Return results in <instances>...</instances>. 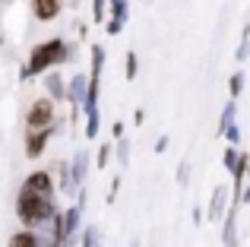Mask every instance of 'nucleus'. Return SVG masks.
<instances>
[{
    "label": "nucleus",
    "instance_id": "nucleus-1",
    "mask_svg": "<svg viewBox=\"0 0 250 247\" xmlns=\"http://www.w3.org/2000/svg\"><path fill=\"white\" fill-rule=\"evenodd\" d=\"M70 57H73V44H70V41H63V38L42 41V44L32 48V54H29V61L22 63L19 76H22V80H35V76H42V73L57 70L61 63H67Z\"/></svg>",
    "mask_w": 250,
    "mask_h": 247
},
{
    "label": "nucleus",
    "instance_id": "nucleus-2",
    "mask_svg": "<svg viewBox=\"0 0 250 247\" xmlns=\"http://www.w3.org/2000/svg\"><path fill=\"white\" fill-rule=\"evenodd\" d=\"M57 206H54V197H44V193H35L32 187H19L16 193V219L22 222V228H38V225L51 222L57 216Z\"/></svg>",
    "mask_w": 250,
    "mask_h": 247
},
{
    "label": "nucleus",
    "instance_id": "nucleus-3",
    "mask_svg": "<svg viewBox=\"0 0 250 247\" xmlns=\"http://www.w3.org/2000/svg\"><path fill=\"white\" fill-rule=\"evenodd\" d=\"M57 118H54V102L44 95V99H35L32 108L25 111V130H48L54 127Z\"/></svg>",
    "mask_w": 250,
    "mask_h": 247
},
{
    "label": "nucleus",
    "instance_id": "nucleus-4",
    "mask_svg": "<svg viewBox=\"0 0 250 247\" xmlns=\"http://www.w3.org/2000/svg\"><path fill=\"white\" fill-rule=\"evenodd\" d=\"M83 209H85V190H80V200L63 209V241H67V247H73L83 235Z\"/></svg>",
    "mask_w": 250,
    "mask_h": 247
},
{
    "label": "nucleus",
    "instance_id": "nucleus-5",
    "mask_svg": "<svg viewBox=\"0 0 250 247\" xmlns=\"http://www.w3.org/2000/svg\"><path fill=\"white\" fill-rule=\"evenodd\" d=\"M57 127H61V121L48 130H25V155H29V159H42V152L48 149V143H51V136H54Z\"/></svg>",
    "mask_w": 250,
    "mask_h": 247
},
{
    "label": "nucleus",
    "instance_id": "nucleus-6",
    "mask_svg": "<svg viewBox=\"0 0 250 247\" xmlns=\"http://www.w3.org/2000/svg\"><path fill=\"white\" fill-rule=\"evenodd\" d=\"M238 209L241 200H231L225 219H222V247H238Z\"/></svg>",
    "mask_w": 250,
    "mask_h": 247
},
{
    "label": "nucleus",
    "instance_id": "nucleus-7",
    "mask_svg": "<svg viewBox=\"0 0 250 247\" xmlns=\"http://www.w3.org/2000/svg\"><path fill=\"white\" fill-rule=\"evenodd\" d=\"M85 99H89V73H76L73 80L67 82V102L73 108H85Z\"/></svg>",
    "mask_w": 250,
    "mask_h": 247
},
{
    "label": "nucleus",
    "instance_id": "nucleus-8",
    "mask_svg": "<svg viewBox=\"0 0 250 247\" xmlns=\"http://www.w3.org/2000/svg\"><path fill=\"white\" fill-rule=\"evenodd\" d=\"M228 184H219L212 190V203H209V219H212V222H222V219H225V212H228Z\"/></svg>",
    "mask_w": 250,
    "mask_h": 247
},
{
    "label": "nucleus",
    "instance_id": "nucleus-9",
    "mask_svg": "<svg viewBox=\"0 0 250 247\" xmlns=\"http://www.w3.org/2000/svg\"><path fill=\"white\" fill-rule=\"evenodd\" d=\"M63 10V0H32V13H35L38 22H51L57 19Z\"/></svg>",
    "mask_w": 250,
    "mask_h": 247
},
{
    "label": "nucleus",
    "instance_id": "nucleus-10",
    "mask_svg": "<svg viewBox=\"0 0 250 247\" xmlns=\"http://www.w3.org/2000/svg\"><path fill=\"white\" fill-rule=\"evenodd\" d=\"M67 82L70 80H63L57 70H51V73L44 76V89H48V99L54 102V105L57 102H67Z\"/></svg>",
    "mask_w": 250,
    "mask_h": 247
},
{
    "label": "nucleus",
    "instance_id": "nucleus-11",
    "mask_svg": "<svg viewBox=\"0 0 250 247\" xmlns=\"http://www.w3.org/2000/svg\"><path fill=\"white\" fill-rule=\"evenodd\" d=\"M6 247H51V238L44 241V238L35 235V231L19 228V231H13V235H10V244H6Z\"/></svg>",
    "mask_w": 250,
    "mask_h": 247
},
{
    "label": "nucleus",
    "instance_id": "nucleus-12",
    "mask_svg": "<svg viewBox=\"0 0 250 247\" xmlns=\"http://www.w3.org/2000/svg\"><path fill=\"white\" fill-rule=\"evenodd\" d=\"M70 171H73V187L83 190L85 178H89V152H76L73 162H70Z\"/></svg>",
    "mask_w": 250,
    "mask_h": 247
},
{
    "label": "nucleus",
    "instance_id": "nucleus-13",
    "mask_svg": "<svg viewBox=\"0 0 250 247\" xmlns=\"http://www.w3.org/2000/svg\"><path fill=\"white\" fill-rule=\"evenodd\" d=\"M234 124H238V102H228L222 108V118H219V136H225V130L234 127Z\"/></svg>",
    "mask_w": 250,
    "mask_h": 247
},
{
    "label": "nucleus",
    "instance_id": "nucleus-14",
    "mask_svg": "<svg viewBox=\"0 0 250 247\" xmlns=\"http://www.w3.org/2000/svg\"><path fill=\"white\" fill-rule=\"evenodd\" d=\"M108 19H117V22H127V19H130V6H127V0H111Z\"/></svg>",
    "mask_w": 250,
    "mask_h": 247
},
{
    "label": "nucleus",
    "instance_id": "nucleus-15",
    "mask_svg": "<svg viewBox=\"0 0 250 247\" xmlns=\"http://www.w3.org/2000/svg\"><path fill=\"white\" fill-rule=\"evenodd\" d=\"M234 57H238V61H247L250 57V22H244V29H241V44H238V51H234Z\"/></svg>",
    "mask_w": 250,
    "mask_h": 247
},
{
    "label": "nucleus",
    "instance_id": "nucleus-16",
    "mask_svg": "<svg viewBox=\"0 0 250 247\" xmlns=\"http://www.w3.org/2000/svg\"><path fill=\"white\" fill-rule=\"evenodd\" d=\"M80 247H102L95 225H85V228H83V235H80Z\"/></svg>",
    "mask_w": 250,
    "mask_h": 247
},
{
    "label": "nucleus",
    "instance_id": "nucleus-17",
    "mask_svg": "<svg viewBox=\"0 0 250 247\" xmlns=\"http://www.w3.org/2000/svg\"><path fill=\"white\" fill-rule=\"evenodd\" d=\"M108 10H111V0H92V19L95 22H108Z\"/></svg>",
    "mask_w": 250,
    "mask_h": 247
},
{
    "label": "nucleus",
    "instance_id": "nucleus-18",
    "mask_svg": "<svg viewBox=\"0 0 250 247\" xmlns=\"http://www.w3.org/2000/svg\"><path fill=\"white\" fill-rule=\"evenodd\" d=\"M124 73H127V80H136V73H140V57H136V51H127V61H124Z\"/></svg>",
    "mask_w": 250,
    "mask_h": 247
},
{
    "label": "nucleus",
    "instance_id": "nucleus-19",
    "mask_svg": "<svg viewBox=\"0 0 250 247\" xmlns=\"http://www.w3.org/2000/svg\"><path fill=\"white\" fill-rule=\"evenodd\" d=\"M228 92H231V102L244 92V73H241V70H238V73H231V80H228Z\"/></svg>",
    "mask_w": 250,
    "mask_h": 247
},
{
    "label": "nucleus",
    "instance_id": "nucleus-20",
    "mask_svg": "<svg viewBox=\"0 0 250 247\" xmlns=\"http://www.w3.org/2000/svg\"><path fill=\"white\" fill-rule=\"evenodd\" d=\"M238 159H241V152H238V146H228L225 149V155H222V165L228 168V171L234 174V168H238Z\"/></svg>",
    "mask_w": 250,
    "mask_h": 247
},
{
    "label": "nucleus",
    "instance_id": "nucleus-21",
    "mask_svg": "<svg viewBox=\"0 0 250 247\" xmlns=\"http://www.w3.org/2000/svg\"><path fill=\"white\" fill-rule=\"evenodd\" d=\"M85 136L89 140L98 136V111H85Z\"/></svg>",
    "mask_w": 250,
    "mask_h": 247
},
{
    "label": "nucleus",
    "instance_id": "nucleus-22",
    "mask_svg": "<svg viewBox=\"0 0 250 247\" xmlns=\"http://www.w3.org/2000/svg\"><path fill=\"white\" fill-rule=\"evenodd\" d=\"M114 152H117V162L127 168V162H130V140H127V136H124V140H117V149H114Z\"/></svg>",
    "mask_w": 250,
    "mask_h": 247
},
{
    "label": "nucleus",
    "instance_id": "nucleus-23",
    "mask_svg": "<svg viewBox=\"0 0 250 247\" xmlns=\"http://www.w3.org/2000/svg\"><path fill=\"white\" fill-rule=\"evenodd\" d=\"M187 181H190V162L184 159V162H181V168H177V184L187 187Z\"/></svg>",
    "mask_w": 250,
    "mask_h": 247
},
{
    "label": "nucleus",
    "instance_id": "nucleus-24",
    "mask_svg": "<svg viewBox=\"0 0 250 247\" xmlns=\"http://www.w3.org/2000/svg\"><path fill=\"white\" fill-rule=\"evenodd\" d=\"M108 162H111V146H108V143H104V146L98 149V155H95V165H98V168H104V165H108Z\"/></svg>",
    "mask_w": 250,
    "mask_h": 247
},
{
    "label": "nucleus",
    "instance_id": "nucleus-25",
    "mask_svg": "<svg viewBox=\"0 0 250 247\" xmlns=\"http://www.w3.org/2000/svg\"><path fill=\"white\" fill-rule=\"evenodd\" d=\"M225 140H228V146H238V140H241V127H238V124L225 130Z\"/></svg>",
    "mask_w": 250,
    "mask_h": 247
},
{
    "label": "nucleus",
    "instance_id": "nucleus-26",
    "mask_svg": "<svg viewBox=\"0 0 250 247\" xmlns=\"http://www.w3.org/2000/svg\"><path fill=\"white\" fill-rule=\"evenodd\" d=\"M104 29H108V35H121L124 22H117V19H108V22H104Z\"/></svg>",
    "mask_w": 250,
    "mask_h": 247
},
{
    "label": "nucleus",
    "instance_id": "nucleus-27",
    "mask_svg": "<svg viewBox=\"0 0 250 247\" xmlns=\"http://www.w3.org/2000/svg\"><path fill=\"white\" fill-rule=\"evenodd\" d=\"M117 190H121V178H114V181H111V190H108V203H114Z\"/></svg>",
    "mask_w": 250,
    "mask_h": 247
},
{
    "label": "nucleus",
    "instance_id": "nucleus-28",
    "mask_svg": "<svg viewBox=\"0 0 250 247\" xmlns=\"http://www.w3.org/2000/svg\"><path fill=\"white\" fill-rule=\"evenodd\" d=\"M241 206H250V184H244V190H241Z\"/></svg>",
    "mask_w": 250,
    "mask_h": 247
},
{
    "label": "nucleus",
    "instance_id": "nucleus-29",
    "mask_svg": "<svg viewBox=\"0 0 250 247\" xmlns=\"http://www.w3.org/2000/svg\"><path fill=\"white\" fill-rule=\"evenodd\" d=\"M111 133H114V140H124V124H121V121H117V124H114V127H111Z\"/></svg>",
    "mask_w": 250,
    "mask_h": 247
},
{
    "label": "nucleus",
    "instance_id": "nucleus-30",
    "mask_svg": "<svg viewBox=\"0 0 250 247\" xmlns=\"http://www.w3.org/2000/svg\"><path fill=\"white\" fill-rule=\"evenodd\" d=\"M168 149V136H159V143H155V152H165Z\"/></svg>",
    "mask_w": 250,
    "mask_h": 247
},
{
    "label": "nucleus",
    "instance_id": "nucleus-31",
    "mask_svg": "<svg viewBox=\"0 0 250 247\" xmlns=\"http://www.w3.org/2000/svg\"><path fill=\"white\" fill-rule=\"evenodd\" d=\"M51 247H63V244H54V241H51Z\"/></svg>",
    "mask_w": 250,
    "mask_h": 247
},
{
    "label": "nucleus",
    "instance_id": "nucleus-32",
    "mask_svg": "<svg viewBox=\"0 0 250 247\" xmlns=\"http://www.w3.org/2000/svg\"><path fill=\"white\" fill-rule=\"evenodd\" d=\"M133 247H140V244H133Z\"/></svg>",
    "mask_w": 250,
    "mask_h": 247
}]
</instances>
